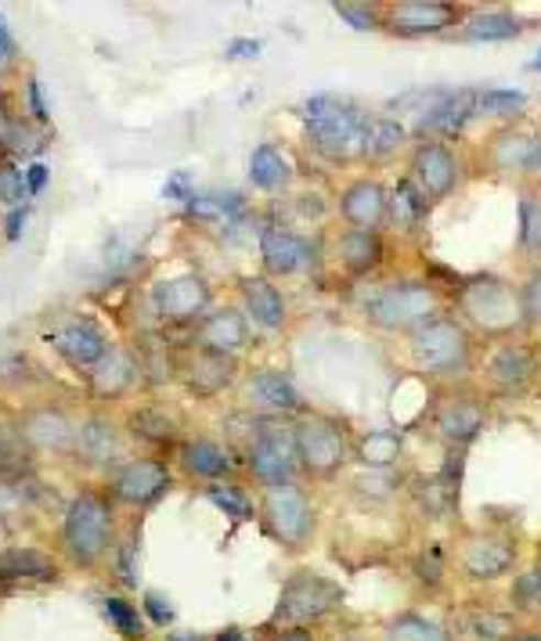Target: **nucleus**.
I'll use <instances>...</instances> for the list:
<instances>
[{
  "label": "nucleus",
  "instance_id": "obj_1",
  "mask_svg": "<svg viewBox=\"0 0 541 641\" xmlns=\"http://www.w3.org/2000/svg\"><path fill=\"white\" fill-rule=\"evenodd\" d=\"M303 123L311 134L314 148L329 155L332 163H354L365 159L372 120L351 101H340L332 95H314L303 101Z\"/></svg>",
  "mask_w": 541,
  "mask_h": 641
},
{
  "label": "nucleus",
  "instance_id": "obj_2",
  "mask_svg": "<svg viewBox=\"0 0 541 641\" xmlns=\"http://www.w3.org/2000/svg\"><path fill=\"white\" fill-rule=\"evenodd\" d=\"M343 601V587L329 577H318V573H292V577L281 584V598L275 606V627L286 631V627H311L314 620L329 617Z\"/></svg>",
  "mask_w": 541,
  "mask_h": 641
},
{
  "label": "nucleus",
  "instance_id": "obj_3",
  "mask_svg": "<svg viewBox=\"0 0 541 641\" xmlns=\"http://www.w3.org/2000/svg\"><path fill=\"white\" fill-rule=\"evenodd\" d=\"M411 357L430 375H459L470 368V357H473L470 335L462 332V324L437 313L433 321L419 324L411 332Z\"/></svg>",
  "mask_w": 541,
  "mask_h": 641
},
{
  "label": "nucleus",
  "instance_id": "obj_4",
  "mask_svg": "<svg viewBox=\"0 0 541 641\" xmlns=\"http://www.w3.org/2000/svg\"><path fill=\"white\" fill-rule=\"evenodd\" d=\"M66 548L69 555L80 562V566H90L106 555V548L112 541V508L101 494H76L69 512H66Z\"/></svg>",
  "mask_w": 541,
  "mask_h": 641
},
{
  "label": "nucleus",
  "instance_id": "obj_5",
  "mask_svg": "<svg viewBox=\"0 0 541 641\" xmlns=\"http://www.w3.org/2000/svg\"><path fill=\"white\" fill-rule=\"evenodd\" d=\"M250 468L267 490L292 487V476L300 468L292 429H281L278 422H261L250 440Z\"/></svg>",
  "mask_w": 541,
  "mask_h": 641
},
{
  "label": "nucleus",
  "instance_id": "obj_6",
  "mask_svg": "<svg viewBox=\"0 0 541 641\" xmlns=\"http://www.w3.org/2000/svg\"><path fill=\"white\" fill-rule=\"evenodd\" d=\"M368 318L386 332H405V329L416 332L419 324L437 318V292L430 285H416V281L390 285L379 296H372Z\"/></svg>",
  "mask_w": 541,
  "mask_h": 641
},
{
  "label": "nucleus",
  "instance_id": "obj_7",
  "mask_svg": "<svg viewBox=\"0 0 541 641\" xmlns=\"http://www.w3.org/2000/svg\"><path fill=\"white\" fill-rule=\"evenodd\" d=\"M296 436V454H300V465L314 479H332L346 462V436L336 422L329 418H303L300 426L292 429Z\"/></svg>",
  "mask_w": 541,
  "mask_h": 641
},
{
  "label": "nucleus",
  "instance_id": "obj_8",
  "mask_svg": "<svg viewBox=\"0 0 541 641\" xmlns=\"http://www.w3.org/2000/svg\"><path fill=\"white\" fill-rule=\"evenodd\" d=\"M462 307H466V313L484 332H509L512 324L523 318L520 296L512 292L506 281L492 278V274L466 281V289H462Z\"/></svg>",
  "mask_w": 541,
  "mask_h": 641
},
{
  "label": "nucleus",
  "instance_id": "obj_9",
  "mask_svg": "<svg viewBox=\"0 0 541 641\" xmlns=\"http://www.w3.org/2000/svg\"><path fill=\"white\" fill-rule=\"evenodd\" d=\"M264 519L270 538L281 541L286 548H303L311 541V505H307V494L296 487H275L264 497Z\"/></svg>",
  "mask_w": 541,
  "mask_h": 641
},
{
  "label": "nucleus",
  "instance_id": "obj_10",
  "mask_svg": "<svg viewBox=\"0 0 541 641\" xmlns=\"http://www.w3.org/2000/svg\"><path fill=\"white\" fill-rule=\"evenodd\" d=\"M152 307L159 318L185 324L210 307V285L199 274H177V278H166L152 289Z\"/></svg>",
  "mask_w": 541,
  "mask_h": 641
},
{
  "label": "nucleus",
  "instance_id": "obj_11",
  "mask_svg": "<svg viewBox=\"0 0 541 641\" xmlns=\"http://www.w3.org/2000/svg\"><path fill=\"white\" fill-rule=\"evenodd\" d=\"M166 487H170V468L156 457H137V462H126L112 473V497L134 508L152 505Z\"/></svg>",
  "mask_w": 541,
  "mask_h": 641
},
{
  "label": "nucleus",
  "instance_id": "obj_12",
  "mask_svg": "<svg viewBox=\"0 0 541 641\" xmlns=\"http://www.w3.org/2000/svg\"><path fill=\"white\" fill-rule=\"evenodd\" d=\"M44 339L55 346L62 361H69V364H76V368H87V372L95 368V364H101V357L109 353L106 332H101L95 321H84V318L62 324V329H51Z\"/></svg>",
  "mask_w": 541,
  "mask_h": 641
},
{
  "label": "nucleus",
  "instance_id": "obj_13",
  "mask_svg": "<svg viewBox=\"0 0 541 641\" xmlns=\"http://www.w3.org/2000/svg\"><path fill=\"white\" fill-rule=\"evenodd\" d=\"M411 180L422 188L430 202L444 199V195L455 191V180H459V163H455V152L441 141H427L419 145L416 155H411Z\"/></svg>",
  "mask_w": 541,
  "mask_h": 641
},
{
  "label": "nucleus",
  "instance_id": "obj_14",
  "mask_svg": "<svg viewBox=\"0 0 541 641\" xmlns=\"http://www.w3.org/2000/svg\"><path fill=\"white\" fill-rule=\"evenodd\" d=\"M517 562V544L506 538H495V533H476L470 544L462 548V570L473 581H498L506 577Z\"/></svg>",
  "mask_w": 541,
  "mask_h": 641
},
{
  "label": "nucleus",
  "instance_id": "obj_15",
  "mask_svg": "<svg viewBox=\"0 0 541 641\" xmlns=\"http://www.w3.org/2000/svg\"><path fill=\"white\" fill-rule=\"evenodd\" d=\"M261 259L270 274H296L311 264V245L289 228H264L261 231Z\"/></svg>",
  "mask_w": 541,
  "mask_h": 641
},
{
  "label": "nucleus",
  "instance_id": "obj_16",
  "mask_svg": "<svg viewBox=\"0 0 541 641\" xmlns=\"http://www.w3.org/2000/svg\"><path fill=\"white\" fill-rule=\"evenodd\" d=\"M386 206H390V195L379 180H354L343 195V220L354 231H376L386 217Z\"/></svg>",
  "mask_w": 541,
  "mask_h": 641
},
{
  "label": "nucleus",
  "instance_id": "obj_17",
  "mask_svg": "<svg viewBox=\"0 0 541 641\" xmlns=\"http://www.w3.org/2000/svg\"><path fill=\"white\" fill-rule=\"evenodd\" d=\"M451 22H455V8L441 4V0H405V4L390 8V25L397 33H408V36L437 33Z\"/></svg>",
  "mask_w": 541,
  "mask_h": 641
},
{
  "label": "nucleus",
  "instance_id": "obj_18",
  "mask_svg": "<svg viewBox=\"0 0 541 641\" xmlns=\"http://www.w3.org/2000/svg\"><path fill=\"white\" fill-rule=\"evenodd\" d=\"M476 112V95L473 90H451L441 101H433L427 112L419 115L422 134H459Z\"/></svg>",
  "mask_w": 541,
  "mask_h": 641
},
{
  "label": "nucleus",
  "instance_id": "obj_19",
  "mask_svg": "<svg viewBox=\"0 0 541 641\" xmlns=\"http://www.w3.org/2000/svg\"><path fill=\"white\" fill-rule=\"evenodd\" d=\"M180 468H185L188 476H196V479H224L231 476V454L224 443H217V440H206V436H196V440H188L185 447H180Z\"/></svg>",
  "mask_w": 541,
  "mask_h": 641
},
{
  "label": "nucleus",
  "instance_id": "obj_20",
  "mask_svg": "<svg viewBox=\"0 0 541 641\" xmlns=\"http://www.w3.org/2000/svg\"><path fill=\"white\" fill-rule=\"evenodd\" d=\"M137 378V361L131 357L126 350H109L101 364L90 368V389H95L98 397H123L126 389L134 386Z\"/></svg>",
  "mask_w": 541,
  "mask_h": 641
},
{
  "label": "nucleus",
  "instance_id": "obj_21",
  "mask_svg": "<svg viewBox=\"0 0 541 641\" xmlns=\"http://www.w3.org/2000/svg\"><path fill=\"white\" fill-rule=\"evenodd\" d=\"M246 339H250V329L239 310H217L202 324V346L213 353H224V357H231L239 346H246Z\"/></svg>",
  "mask_w": 541,
  "mask_h": 641
},
{
  "label": "nucleus",
  "instance_id": "obj_22",
  "mask_svg": "<svg viewBox=\"0 0 541 641\" xmlns=\"http://www.w3.org/2000/svg\"><path fill=\"white\" fill-rule=\"evenodd\" d=\"M58 570L44 552L36 548H8L0 552V581L19 584V581H55Z\"/></svg>",
  "mask_w": 541,
  "mask_h": 641
},
{
  "label": "nucleus",
  "instance_id": "obj_23",
  "mask_svg": "<svg viewBox=\"0 0 541 641\" xmlns=\"http://www.w3.org/2000/svg\"><path fill=\"white\" fill-rule=\"evenodd\" d=\"M242 299H246V310L256 324H264V329H281V321H286V299H281V292L267 278L242 281Z\"/></svg>",
  "mask_w": 541,
  "mask_h": 641
},
{
  "label": "nucleus",
  "instance_id": "obj_24",
  "mask_svg": "<svg viewBox=\"0 0 541 641\" xmlns=\"http://www.w3.org/2000/svg\"><path fill=\"white\" fill-rule=\"evenodd\" d=\"M25 440L33 443V447H69V443H76V429L73 422L62 411H36L25 418Z\"/></svg>",
  "mask_w": 541,
  "mask_h": 641
},
{
  "label": "nucleus",
  "instance_id": "obj_25",
  "mask_svg": "<svg viewBox=\"0 0 541 641\" xmlns=\"http://www.w3.org/2000/svg\"><path fill=\"white\" fill-rule=\"evenodd\" d=\"M437 426H441V433L451 443H466V440H473L476 433H481L484 408L470 397H459V400H451L448 408H441V415H437Z\"/></svg>",
  "mask_w": 541,
  "mask_h": 641
},
{
  "label": "nucleus",
  "instance_id": "obj_26",
  "mask_svg": "<svg viewBox=\"0 0 541 641\" xmlns=\"http://www.w3.org/2000/svg\"><path fill=\"white\" fill-rule=\"evenodd\" d=\"M379 256H383V242H379L376 231H354L351 228L340 239V259L354 278H361V274H368L372 267H376Z\"/></svg>",
  "mask_w": 541,
  "mask_h": 641
},
{
  "label": "nucleus",
  "instance_id": "obj_27",
  "mask_svg": "<svg viewBox=\"0 0 541 641\" xmlns=\"http://www.w3.org/2000/svg\"><path fill=\"white\" fill-rule=\"evenodd\" d=\"M231 372H235V361L224 357V353H202L199 361H191L188 372V394L210 397L217 389H224L231 383Z\"/></svg>",
  "mask_w": 541,
  "mask_h": 641
},
{
  "label": "nucleus",
  "instance_id": "obj_28",
  "mask_svg": "<svg viewBox=\"0 0 541 641\" xmlns=\"http://www.w3.org/2000/svg\"><path fill=\"white\" fill-rule=\"evenodd\" d=\"M292 177V169L286 163V155H281L275 145H256L253 155H250V180L261 191H278L286 188Z\"/></svg>",
  "mask_w": 541,
  "mask_h": 641
},
{
  "label": "nucleus",
  "instance_id": "obj_29",
  "mask_svg": "<svg viewBox=\"0 0 541 641\" xmlns=\"http://www.w3.org/2000/svg\"><path fill=\"white\" fill-rule=\"evenodd\" d=\"M427 209H430V199L422 195V188L416 180H397L394 185V195H390V220L401 231H411L419 228L422 220H427Z\"/></svg>",
  "mask_w": 541,
  "mask_h": 641
},
{
  "label": "nucleus",
  "instance_id": "obj_30",
  "mask_svg": "<svg viewBox=\"0 0 541 641\" xmlns=\"http://www.w3.org/2000/svg\"><path fill=\"white\" fill-rule=\"evenodd\" d=\"M250 397L256 404H267V408H278V411L300 408V394H296L289 378L278 375V372H256V375H250Z\"/></svg>",
  "mask_w": 541,
  "mask_h": 641
},
{
  "label": "nucleus",
  "instance_id": "obj_31",
  "mask_svg": "<svg viewBox=\"0 0 541 641\" xmlns=\"http://www.w3.org/2000/svg\"><path fill=\"white\" fill-rule=\"evenodd\" d=\"M534 372V357L527 346H506L495 353L492 361V378L501 386V389H520L527 386V378Z\"/></svg>",
  "mask_w": 541,
  "mask_h": 641
},
{
  "label": "nucleus",
  "instance_id": "obj_32",
  "mask_svg": "<svg viewBox=\"0 0 541 641\" xmlns=\"http://www.w3.org/2000/svg\"><path fill=\"white\" fill-rule=\"evenodd\" d=\"M492 155L498 159V166L534 169V166H541V141L538 137H527V134H501L495 141Z\"/></svg>",
  "mask_w": 541,
  "mask_h": 641
},
{
  "label": "nucleus",
  "instance_id": "obj_33",
  "mask_svg": "<svg viewBox=\"0 0 541 641\" xmlns=\"http://www.w3.org/2000/svg\"><path fill=\"white\" fill-rule=\"evenodd\" d=\"M386 638L390 641H451L444 627L430 617H422V612H401L397 620L386 623Z\"/></svg>",
  "mask_w": 541,
  "mask_h": 641
},
{
  "label": "nucleus",
  "instance_id": "obj_34",
  "mask_svg": "<svg viewBox=\"0 0 541 641\" xmlns=\"http://www.w3.org/2000/svg\"><path fill=\"white\" fill-rule=\"evenodd\" d=\"M520 33V22L509 11H476L466 22V41H509Z\"/></svg>",
  "mask_w": 541,
  "mask_h": 641
},
{
  "label": "nucleus",
  "instance_id": "obj_35",
  "mask_svg": "<svg viewBox=\"0 0 541 641\" xmlns=\"http://www.w3.org/2000/svg\"><path fill=\"white\" fill-rule=\"evenodd\" d=\"M76 447H80L90 462H106V457L115 454V429L106 422V418H90L80 429H76Z\"/></svg>",
  "mask_w": 541,
  "mask_h": 641
},
{
  "label": "nucleus",
  "instance_id": "obj_36",
  "mask_svg": "<svg viewBox=\"0 0 541 641\" xmlns=\"http://www.w3.org/2000/svg\"><path fill=\"white\" fill-rule=\"evenodd\" d=\"M405 145V126L383 115V120H372L368 130V148H365V159L368 163H386L390 155H397V148Z\"/></svg>",
  "mask_w": 541,
  "mask_h": 641
},
{
  "label": "nucleus",
  "instance_id": "obj_37",
  "mask_svg": "<svg viewBox=\"0 0 541 641\" xmlns=\"http://www.w3.org/2000/svg\"><path fill=\"white\" fill-rule=\"evenodd\" d=\"M44 148V137H33V126L19 123L4 104H0V152L11 155H36Z\"/></svg>",
  "mask_w": 541,
  "mask_h": 641
},
{
  "label": "nucleus",
  "instance_id": "obj_38",
  "mask_svg": "<svg viewBox=\"0 0 541 641\" xmlns=\"http://www.w3.org/2000/svg\"><path fill=\"white\" fill-rule=\"evenodd\" d=\"M131 429L145 443H163V440L174 436L177 426H174V418L166 415L163 408H141V411L131 415Z\"/></svg>",
  "mask_w": 541,
  "mask_h": 641
},
{
  "label": "nucleus",
  "instance_id": "obj_39",
  "mask_svg": "<svg viewBox=\"0 0 541 641\" xmlns=\"http://www.w3.org/2000/svg\"><path fill=\"white\" fill-rule=\"evenodd\" d=\"M231 209H242L239 195H196V199L188 202V217L221 220V217H231Z\"/></svg>",
  "mask_w": 541,
  "mask_h": 641
},
{
  "label": "nucleus",
  "instance_id": "obj_40",
  "mask_svg": "<svg viewBox=\"0 0 541 641\" xmlns=\"http://www.w3.org/2000/svg\"><path fill=\"white\" fill-rule=\"evenodd\" d=\"M210 501L221 508V512H228L235 522L242 519H250L253 516V505H250V497L242 494L239 487H231V483H213L210 487Z\"/></svg>",
  "mask_w": 541,
  "mask_h": 641
},
{
  "label": "nucleus",
  "instance_id": "obj_41",
  "mask_svg": "<svg viewBox=\"0 0 541 641\" xmlns=\"http://www.w3.org/2000/svg\"><path fill=\"white\" fill-rule=\"evenodd\" d=\"M106 612H109V620H112V627L120 634H126V638H141L145 634V620H141V612L131 606L126 598H106Z\"/></svg>",
  "mask_w": 541,
  "mask_h": 641
},
{
  "label": "nucleus",
  "instance_id": "obj_42",
  "mask_svg": "<svg viewBox=\"0 0 541 641\" xmlns=\"http://www.w3.org/2000/svg\"><path fill=\"white\" fill-rule=\"evenodd\" d=\"M520 245L527 253H541V202L531 195L520 199Z\"/></svg>",
  "mask_w": 541,
  "mask_h": 641
},
{
  "label": "nucleus",
  "instance_id": "obj_43",
  "mask_svg": "<svg viewBox=\"0 0 541 641\" xmlns=\"http://www.w3.org/2000/svg\"><path fill=\"white\" fill-rule=\"evenodd\" d=\"M523 90H484L476 95V109L484 115H512L523 109Z\"/></svg>",
  "mask_w": 541,
  "mask_h": 641
},
{
  "label": "nucleus",
  "instance_id": "obj_44",
  "mask_svg": "<svg viewBox=\"0 0 541 641\" xmlns=\"http://www.w3.org/2000/svg\"><path fill=\"white\" fill-rule=\"evenodd\" d=\"M512 598H517V606L527 609V612H541V566L523 573V577L517 581V587H512Z\"/></svg>",
  "mask_w": 541,
  "mask_h": 641
},
{
  "label": "nucleus",
  "instance_id": "obj_45",
  "mask_svg": "<svg viewBox=\"0 0 541 641\" xmlns=\"http://www.w3.org/2000/svg\"><path fill=\"white\" fill-rule=\"evenodd\" d=\"M22 195H30V188H25V174L19 166L11 163H0V202H11L19 206Z\"/></svg>",
  "mask_w": 541,
  "mask_h": 641
},
{
  "label": "nucleus",
  "instance_id": "obj_46",
  "mask_svg": "<svg viewBox=\"0 0 541 641\" xmlns=\"http://www.w3.org/2000/svg\"><path fill=\"white\" fill-rule=\"evenodd\" d=\"M520 310H523V321L541 324V270L534 274L531 281L523 285V292H520Z\"/></svg>",
  "mask_w": 541,
  "mask_h": 641
},
{
  "label": "nucleus",
  "instance_id": "obj_47",
  "mask_svg": "<svg viewBox=\"0 0 541 641\" xmlns=\"http://www.w3.org/2000/svg\"><path fill=\"white\" fill-rule=\"evenodd\" d=\"M25 109H30V115L41 126L51 120V112H47V104H44V87H41V80H36V76H30V80H25Z\"/></svg>",
  "mask_w": 541,
  "mask_h": 641
},
{
  "label": "nucleus",
  "instance_id": "obj_48",
  "mask_svg": "<svg viewBox=\"0 0 541 641\" xmlns=\"http://www.w3.org/2000/svg\"><path fill=\"white\" fill-rule=\"evenodd\" d=\"M145 617L152 620V623H159V627H170L174 623V606L166 601L159 592H148L145 595Z\"/></svg>",
  "mask_w": 541,
  "mask_h": 641
},
{
  "label": "nucleus",
  "instance_id": "obj_49",
  "mask_svg": "<svg viewBox=\"0 0 541 641\" xmlns=\"http://www.w3.org/2000/svg\"><path fill=\"white\" fill-rule=\"evenodd\" d=\"M336 15L343 22H351L354 30H372V25H376V19H372V8H365V4H336Z\"/></svg>",
  "mask_w": 541,
  "mask_h": 641
},
{
  "label": "nucleus",
  "instance_id": "obj_50",
  "mask_svg": "<svg viewBox=\"0 0 541 641\" xmlns=\"http://www.w3.org/2000/svg\"><path fill=\"white\" fill-rule=\"evenodd\" d=\"M476 631H481V634H487L492 641H501V638H509L512 623H509L506 617H495V612H487V617H481V620H476Z\"/></svg>",
  "mask_w": 541,
  "mask_h": 641
},
{
  "label": "nucleus",
  "instance_id": "obj_51",
  "mask_svg": "<svg viewBox=\"0 0 541 641\" xmlns=\"http://www.w3.org/2000/svg\"><path fill=\"white\" fill-rule=\"evenodd\" d=\"M163 199H185V202L196 199V191L188 188V174H174L170 180H166V185H163Z\"/></svg>",
  "mask_w": 541,
  "mask_h": 641
},
{
  "label": "nucleus",
  "instance_id": "obj_52",
  "mask_svg": "<svg viewBox=\"0 0 541 641\" xmlns=\"http://www.w3.org/2000/svg\"><path fill=\"white\" fill-rule=\"evenodd\" d=\"M47 185V166L44 163H30L25 166V188H30V195H41Z\"/></svg>",
  "mask_w": 541,
  "mask_h": 641
},
{
  "label": "nucleus",
  "instance_id": "obj_53",
  "mask_svg": "<svg viewBox=\"0 0 541 641\" xmlns=\"http://www.w3.org/2000/svg\"><path fill=\"white\" fill-rule=\"evenodd\" d=\"M25 217H30V209H11L8 213V224H4V234H8V242H19V234L25 228Z\"/></svg>",
  "mask_w": 541,
  "mask_h": 641
},
{
  "label": "nucleus",
  "instance_id": "obj_54",
  "mask_svg": "<svg viewBox=\"0 0 541 641\" xmlns=\"http://www.w3.org/2000/svg\"><path fill=\"white\" fill-rule=\"evenodd\" d=\"M224 55L228 58H253V55H261V41H246V36H242V41H231Z\"/></svg>",
  "mask_w": 541,
  "mask_h": 641
},
{
  "label": "nucleus",
  "instance_id": "obj_55",
  "mask_svg": "<svg viewBox=\"0 0 541 641\" xmlns=\"http://www.w3.org/2000/svg\"><path fill=\"white\" fill-rule=\"evenodd\" d=\"M15 55H19V47H15V36L8 33L4 15H0V62H8V58H15Z\"/></svg>",
  "mask_w": 541,
  "mask_h": 641
},
{
  "label": "nucleus",
  "instance_id": "obj_56",
  "mask_svg": "<svg viewBox=\"0 0 541 641\" xmlns=\"http://www.w3.org/2000/svg\"><path fill=\"white\" fill-rule=\"evenodd\" d=\"M270 641H314V634L307 627H286V631H278Z\"/></svg>",
  "mask_w": 541,
  "mask_h": 641
},
{
  "label": "nucleus",
  "instance_id": "obj_57",
  "mask_svg": "<svg viewBox=\"0 0 541 641\" xmlns=\"http://www.w3.org/2000/svg\"><path fill=\"white\" fill-rule=\"evenodd\" d=\"M213 641H246V634H242L239 627H228V631H224V634H217Z\"/></svg>",
  "mask_w": 541,
  "mask_h": 641
},
{
  "label": "nucleus",
  "instance_id": "obj_58",
  "mask_svg": "<svg viewBox=\"0 0 541 641\" xmlns=\"http://www.w3.org/2000/svg\"><path fill=\"white\" fill-rule=\"evenodd\" d=\"M512 641H541V631H527V634H517Z\"/></svg>",
  "mask_w": 541,
  "mask_h": 641
},
{
  "label": "nucleus",
  "instance_id": "obj_59",
  "mask_svg": "<svg viewBox=\"0 0 541 641\" xmlns=\"http://www.w3.org/2000/svg\"><path fill=\"white\" fill-rule=\"evenodd\" d=\"M534 69H541V51H538V55H534Z\"/></svg>",
  "mask_w": 541,
  "mask_h": 641
},
{
  "label": "nucleus",
  "instance_id": "obj_60",
  "mask_svg": "<svg viewBox=\"0 0 541 641\" xmlns=\"http://www.w3.org/2000/svg\"><path fill=\"white\" fill-rule=\"evenodd\" d=\"M343 641H361V638H343Z\"/></svg>",
  "mask_w": 541,
  "mask_h": 641
}]
</instances>
